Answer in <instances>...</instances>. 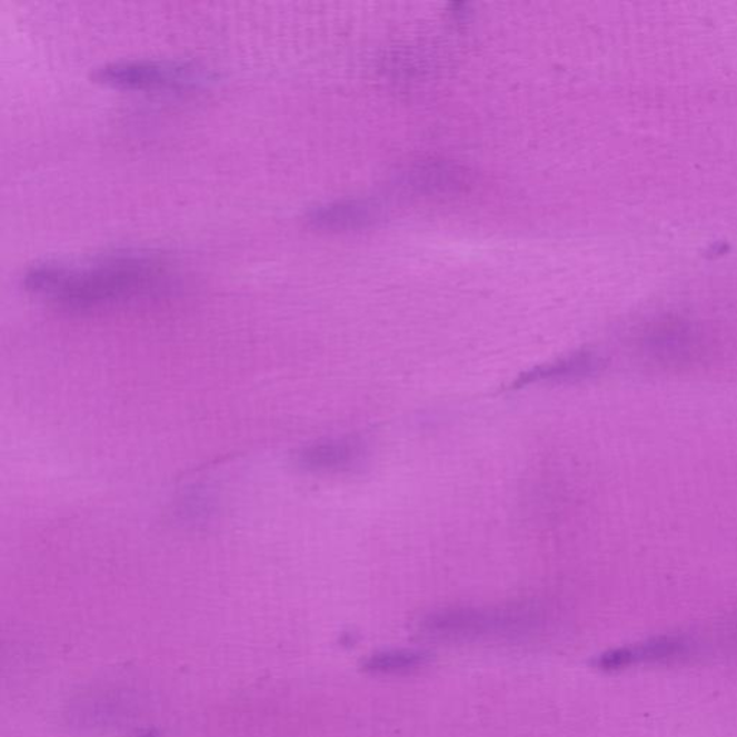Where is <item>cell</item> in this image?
Returning <instances> with one entry per match:
<instances>
[{
    "mask_svg": "<svg viewBox=\"0 0 737 737\" xmlns=\"http://www.w3.org/2000/svg\"><path fill=\"white\" fill-rule=\"evenodd\" d=\"M169 282V263L159 253L117 251L78 263L43 262L23 285L68 310H91L155 295Z\"/></svg>",
    "mask_w": 737,
    "mask_h": 737,
    "instance_id": "1",
    "label": "cell"
},
{
    "mask_svg": "<svg viewBox=\"0 0 737 737\" xmlns=\"http://www.w3.org/2000/svg\"><path fill=\"white\" fill-rule=\"evenodd\" d=\"M540 624L529 605L502 608H446L428 614L419 624L424 636L441 641H480L526 636Z\"/></svg>",
    "mask_w": 737,
    "mask_h": 737,
    "instance_id": "2",
    "label": "cell"
},
{
    "mask_svg": "<svg viewBox=\"0 0 737 737\" xmlns=\"http://www.w3.org/2000/svg\"><path fill=\"white\" fill-rule=\"evenodd\" d=\"M92 80L129 91H187L202 87L212 74L189 61H125L97 68Z\"/></svg>",
    "mask_w": 737,
    "mask_h": 737,
    "instance_id": "3",
    "label": "cell"
},
{
    "mask_svg": "<svg viewBox=\"0 0 737 737\" xmlns=\"http://www.w3.org/2000/svg\"><path fill=\"white\" fill-rule=\"evenodd\" d=\"M690 653V643L685 637L661 636L647 641L612 648L600 654L592 666L600 671H621L643 664L681 660Z\"/></svg>",
    "mask_w": 737,
    "mask_h": 737,
    "instance_id": "4",
    "label": "cell"
},
{
    "mask_svg": "<svg viewBox=\"0 0 737 737\" xmlns=\"http://www.w3.org/2000/svg\"><path fill=\"white\" fill-rule=\"evenodd\" d=\"M365 452V444L358 437L325 439L301 448L296 462L305 471L343 472L358 467Z\"/></svg>",
    "mask_w": 737,
    "mask_h": 737,
    "instance_id": "5",
    "label": "cell"
},
{
    "mask_svg": "<svg viewBox=\"0 0 737 737\" xmlns=\"http://www.w3.org/2000/svg\"><path fill=\"white\" fill-rule=\"evenodd\" d=\"M382 208L370 200H339L312 208L306 221L319 231H355L378 222Z\"/></svg>",
    "mask_w": 737,
    "mask_h": 737,
    "instance_id": "6",
    "label": "cell"
},
{
    "mask_svg": "<svg viewBox=\"0 0 737 737\" xmlns=\"http://www.w3.org/2000/svg\"><path fill=\"white\" fill-rule=\"evenodd\" d=\"M602 365L604 360L594 351H576L574 355L556 360V362L536 366V368L527 370L511 384L510 388L520 389L534 384L568 382V380L585 379L599 372Z\"/></svg>",
    "mask_w": 737,
    "mask_h": 737,
    "instance_id": "7",
    "label": "cell"
},
{
    "mask_svg": "<svg viewBox=\"0 0 737 737\" xmlns=\"http://www.w3.org/2000/svg\"><path fill=\"white\" fill-rule=\"evenodd\" d=\"M431 654L418 648H399L372 654L366 658L363 670L374 675H407L426 667Z\"/></svg>",
    "mask_w": 737,
    "mask_h": 737,
    "instance_id": "8",
    "label": "cell"
},
{
    "mask_svg": "<svg viewBox=\"0 0 737 737\" xmlns=\"http://www.w3.org/2000/svg\"><path fill=\"white\" fill-rule=\"evenodd\" d=\"M462 182L461 173L447 165H428L409 173L407 185L426 192H446L456 189Z\"/></svg>",
    "mask_w": 737,
    "mask_h": 737,
    "instance_id": "9",
    "label": "cell"
}]
</instances>
